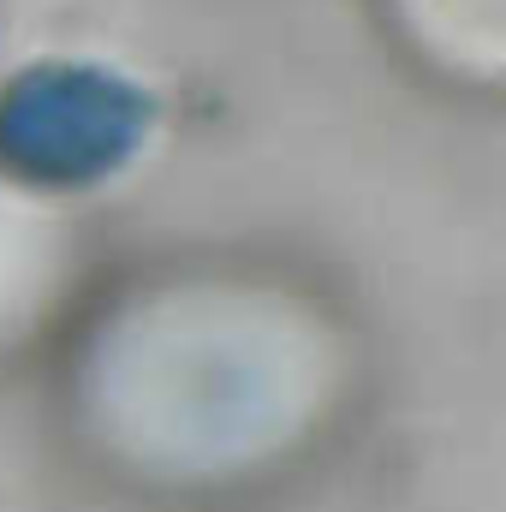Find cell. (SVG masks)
I'll return each instance as SVG.
<instances>
[{"mask_svg":"<svg viewBox=\"0 0 506 512\" xmlns=\"http://www.w3.org/2000/svg\"><path fill=\"white\" fill-rule=\"evenodd\" d=\"M376 6L429 60H447L471 78L506 72V0H376Z\"/></svg>","mask_w":506,"mask_h":512,"instance_id":"obj_1","label":"cell"}]
</instances>
